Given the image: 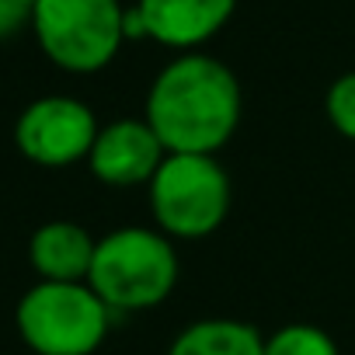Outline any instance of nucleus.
<instances>
[{"label": "nucleus", "instance_id": "3", "mask_svg": "<svg viewBox=\"0 0 355 355\" xmlns=\"http://www.w3.org/2000/svg\"><path fill=\"white\" fill-rule=\"evenodd\" d=\"M150 216L171 241H202L230 213V174L213 153H167L146 185Z\"/></svg>", "mask_w": 355, "mask_h": 355}, {"label": "nucleus", "instance_id": "11", "mask_svg": "<svg viewBox=\"0 0 355 355\" xmlns=\"http://www.w3.org/2000/svg\"><path fill=\"white\" fill-rule=\"evenodd\" d=\"M265 355H341L338 341L317 324H282L265 338Z\"/></svg>", "mask_w": 355, "mask_h": 355}, {"label": "nucleus", "instance_id": "6", "mask_svg": "<svg viewBox=\"0 0 355 355\" xmlns=\"http://www.w3.org/2000/svg\"><path fill=\"white\" fill-rule=\"evenodd\" d=\"M98 129L101 125L91 105L73 94H46L21 108L15 122V143L28 164L63 171L87 160Z\"/></svg>", "mask_w": 355, "mask_h": 355}, {"label": "nucleus", "instance_id": "5", "mask_svg": "<svg viewBox=\"0 0 355 355\" xmlns=\"http://www.w3.org/2000/svg\"><path fill=\"white\" fill-rule=\"evenodd\" d=\"M32 32L53 67L98 73L125 42V8L119 0H39Z\"/></svg>", "mask_w": 355, "mask_h": 355}, {"label": "nucleus", "instance_id": "1", "mask_svg": "<svg viewBox=\"0 0 355 355\" xmlns=\"http://www.w3.org/2000/svg\"><path fill=\"white\" fill-rule=\"evenodd\" d=\"M244 112L237 73L209 53H178L157 70L143 119L167 153H220Z\"/></svg>", "mask_w": 355, "mask_h": 355}, {"label": "nucleus", "instance_id": "4", "mask_svg": "<svg viewBox=\"0 0 355 355\" xmlns=\"http://www.w3.org/2000/svg\"><path fill=\"white\" fill-rule=\"evenodd\" d=\"M112 310L87 282H35L15 306V327L35 355H94Z\"/></svg>", "mask_w": 355, "mask_h": 355}, {"label": "nucleus", "instance_id": "13", "mask_svg": "<svg viewBox=\"0 0 355 355\" xmlns=\"http://www.w3.org/2000/svg\"><path fill=\"white\" fill-rule=\"evenodd\" d=\"M39 0H0V39H11L21 28H32Z\"/></svg>", "mask_w": 355, "mask_h": 355}, {"label": "nucleus", "instance_id": "10", "mask_svg": "<svg viewBox=\"0 0 355 355\" xmlns=\"http://www.w3.org/2000/svg\"><path fill=\"white\" fill-rule=\"evenodd\" d=\"M167 355H265V334L234 317H206L174 334Z\"/></svg>", "mask_w": 355, "mask_h": 355}, {"label": "nucleus", "instance_id": "7", "mask_svg": "<svg viewBox=\"0 0 355 355\" xmlns=\"http://www.w3.org/2000/svg\"><path fill=\"white\" fill-rule=\"evenodd\" d=\"M237 0H136L125 8V39H150L157 46L196 53L227 28Z\"/></svg>", "mask_w": 355, "mask_h": 355}, {"label": "nucleus", "instance_id": "12", "mask_svg": "<svg viewBox=\"0 0 355 355\" xmlns=\"http://www.w3.org/2000/svg\"><path fill=\"white\" fill-rule=\"evenodd\" d=\"M324 115H327V122H331L345 139L355 143V70L341 73V77L327 87V94H324Z\"/></svg>", "mask_w": 355, "mask_h": 355}, {"label": "nucleus", "instance_id": "2", "mask_svg": "<svg viewBox=\"0 0 355 355\" xmlns=\"http://www.w3.org/2000/svg\"><path fill=\"white\" fill-rule=\"evenodd\" d=\"M174 241L157 227H119L98 237L87 286L112 313H139L160 306L178 286Z\"/></svg>", "mask_w": 355, "mask_h": 355}, {"label": "nucleus", "instance_id": "9", "mask_svg": "<svg viewBox=\"0 0 355 355\" xmlns=\"http://www.w3.org/2000/svg\"><path fill=\"white\" fill-rule=\"evenodd\" d=\"M98 241L73 220H49L28 237V265L42 282H87Z\"/></svg>", "mask_w": 355, "mask_h": 355}, {"label": "nucleus", "instance_id": "8", "mask_svg": "<svg viewBox=\"0 0 355 355\" xmlns=\"http://www.w3.org/2000/svg\"><path fill=\"white\" fill-rule=\"evenodd\" d=\"M164 157L167 150L146 119H115L98 129L94 146L87 153V167L108 189H136L150 185Z\"/></svg>", "mask_w": 355, "mask_h": 355}]
</instances>
